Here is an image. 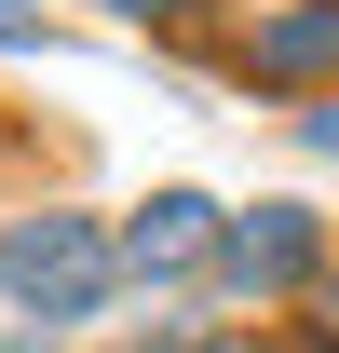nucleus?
<instances>
[{
    "label": "nucleus",
    "mask_w": 339,
    "mask_h": 353,
    "mask_svg": "<svg viewBox=\"0 0 339 353\" xmlns=\"http://www.w3.org/2000/svg\"><path fill=\"white\" fill-rule=\"evenodd\" d=\"M312 272H326L312 204H258V218L217 231V285H245V299H312Z\"/></svg>",
    "instance_id": "1"
},
{
    "label": "nucleus",
    "mask_w": 339,
    "mask_h": 353,
    "mask_svg": "<svg viewBox=\"0 0 339 353\" xmlns=\"http://www.w3.org/2000/svg\"><path fill=\"white\" fill-rule=\"evenodd\" d=\"M0 285L41 312H95L109 299V245H95L82 218H41V231H0Z\"/></svg>",
    "instance_id": "2"
},
{
    "label": "nucleus",
    "mask_w": 339,
    "mask_h": 353,
    "mask_svg": "<svg viewBox=\"0 0 339 353\" xmlns=\"http://www.w3.org/2000/svg\"><path fill=\"white\" fill-rule=\"evenodd\" d=\"M123 259H136V272H190V259H217V204H204V190H150V204H136V231H123Z\"/></svg>",
    "instance_id": "3"
},
{
    "label": "nucleus",
    "mask_w": 339,
    "mask_h": 353,
    "mask_svg": "<svg viewBox=\"0 0 339 353\" xmlns=\"http://www.w3.org/2000/svg\"><path fill=\"white\" fill-rule=\"evenodd\" d=\"M245 68L258 82H312V68H339V0H298V14H271L245 41Z\"/></svg>",
    "instance_id": "4"
},
{
    "label": "nucleus",
    "mask_w": 339,
    "mask_h": 353,
    "mask_svg": "<svg viewBox=\"0 0 339 353\" xmlns=\"http://www.w3.org/2000/svg\"><path fill=\"white\" fill-rule=\"evenodd\" d=\"M312 312H326V326H312V340H339V272H312Z\"/></svg>",
    "instance_id": "5"
},
{
    "label": "nucleus",
    "mask_w": 339,
    "mask_h": 353,
    "mask_svg": "<svg viewBox=\"0 0 339 353\" xmlns=\"http://www.w3.org/2000/svg\"><path fill=\"white\" fill-rule=\"evenodd\" d=\"M298 136H312V150H339V109H312V123H298Z\"/></svg>",
    "instance_id": "6"
},
{
    "label": "nucleus",
    "mask_w": 339,
    "mask_h": 353,
    "mask_svg": "<svg viewBox=\"0 0 339 353\" xmlns=\"http://www.w3.org/2000/svg\"><path fill=\"white\" fill-rule=\"evenodd\" d=\"M123 14H150V28H163V14H190V0H123Z\"/></svg>",
    "instance_id": "7"
},
{
    "label": "nucleus",
    "mask_w": 339,
    "mask_h": 353,
    "mask_svg": "<svg viewBox=\"0 0 339 353\" xmlns=\"http://www.w3.org/2000/svg\"><path fill=\"white\" fill-rule=\"evenodd\" d=\"M0 41H28V14H14V0H0Z\"/></svg>",
    "instance_id": "8"
},
{
    "label": "nucleus",
    "mask_w": 339,
    "mask_h": 353,
    "mask_svg": "<svg viewBox=\"0 0 339 353\" xmlns=\"http://www.w3.org/2000/svg\"><path fill=\"white\" fill-rule=\"evenodd\" d=\"M271 353H339V340H271Z\"/></svg>",
    "instance_id": "9"
}]
</instances>
